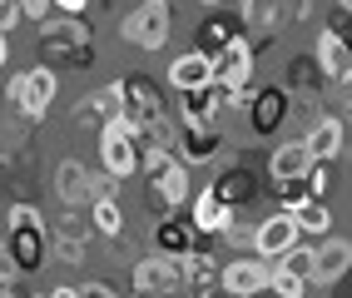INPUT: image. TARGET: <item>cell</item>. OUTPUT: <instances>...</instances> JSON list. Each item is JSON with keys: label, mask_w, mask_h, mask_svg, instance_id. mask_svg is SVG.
<instances>
[{"label": "cell", "mask_w": 352, "mask_h": 298, "mask_svg": "<svg viewBox=\"0 0 352 298\" xmlns=\"http://www.w3.org/2000/svg\"><path fill=\"white\" fill-rule=\"evenodd\" d=\"M40 55H45V60H60L65 70H89L95 55H100L95 25L80 20V15H60V20L45 15V20H40Z\"/></svg>", "instance_id": "6da1fadb"}, {"label": "cell", "mask_w": 352, "mask_h": 298, "mask_svg": "<svg viewBox=\"0 0 352 298\" xmlns=\"http://www.w3.org/2000/svg\"><path fill=\"white\" fill-rule=\"evenodd\" d=\"M120 35H124L129 45H139V50H149V55L164 50L169 35H174V6H169V0H139V6L124 10Z\"/></svg>", "instance_id": "7a4b0ae2"}, {"label": "cell", "mask_w": 352, "mask_h": 298, "mask_svg": "<svg viewBox=\"0 0 352 298\" xmlns=\"http://www.w3.org/2000/svg\"><path fill=\"white\" fill-rule=\"evenodd\" d=\"M100 169L114 174V179L139 174V129L124 114L120 120H104V129H100Z\"/></svg>", "instance_id": "3957f363"}, {"label": "cell", "mask_w": 352, "mask_h": 298, "mask_svg": "<svg viewBox=\"0 0 352 298\" xmlns=\"http://www.w3.org/2000/svg\"><path fill=\"white\" fill-rule=\"evenodd\" d=\"M6 259L25 273H40L45 259H50V224L35 219V224H6Z\"/></svg>", "instance_id": "277c9868"}, {"label": "cell", "mask_w": 352, "mask_h": 298, "mask_svg": "<svg viewBox=\"0 0 352 298\" xmlns=\"http://www.w3.org/2000/svg\"><path fill=\"white\" fill-rule=\"evenodd\" d=\"M253 75H258V50L248 35H239L228 50L214 55V85L228 95H253Z\"/></svg>", "instance_id": "5b68a950"}, {"label": "cell", "mask_w": 352, "mask_h": 298, "mask_svg": "<svg viewBox=\"0 0 352 298\" xmlns=\"http://www.w3.org/2000/svg\"><path fill=\"white\" fill-rule=\"evenodd\" d=\"M268 284H273V264H268V259H258V254L228 259L223 273H219L223 298H258V293H268Z\"/></svg>", "instance_id": "8992f818"}, {"label": "cell", "mask_w": 352, "mask_h": 298, "mask_svg": "<svg viewBox=\"0 0 352 298\" xmlns=\"http://www.w3.org/2000/svg\"><path fill=\"white\" fill-rule=\"evenodd\" d=\"M288 109H293V95H288L283 85H258L253 95H248V129H253V140L278 134L283 120H288Z\"/></svg>", "instance_id": "52a82bcc"}, {"label": "cell", "mask_w": 352, "mask_h": 298, "mask_svg": "<svg viewBox=\"0 0 352 298\" xmlns=\"http://www.w3.org/2000/svg\"><path fill=\"white\" fill-rule=\"evenodd\" d=\"M144 184H149V204H154V214L169 219V214H179L184 204L194 199V169L184 164V159H174V164L164 169V174L144 179Z\"/></svg>", "instance_id": "ba28073f"}, {"label": "cell", "mask_w": 352, "mask_h": 298, "mask_svg": "<svg viewBox=\"0 0 352 298\" xmlns=\"http://www.w3.org/2000/svg\"><path fill=\"white\" fill-rule=\"evenodd\" d=\"M124 85V120L139 129V125H149V120H159V114H169V105H164V85L154 80V75H124L120 80Z\"/></svg>", "instance_id": "9c48e42d"}, {"label": "cell", "mask_w": 352, "mask_h": 298, "mask_svg": "<svg viewBox=\"0 0 352 298\" xmlns=\"http://www.w3.org/2000/svg\"><path fill=\"white\" fill-rule=\"evenodd\" d=\"M298 239H302V234H298V219H293V209H273L268 219H258L253 254H258V259H268V264H278V259H283Z\"/></svg>", "instance_id": "30bf717a"}, {"label": "cell", "mask_w": 352, "mask_h": 298, "mask_svg": "<svg viewBox=\"0 0 352 298\" xmlns=\"http://www.w3.org/2000/svg\"><path fill=\"white\" fill-rule=\"evenodd\" d=\"M89 239H95L89 214H75V209H69V214L50 228V254H60V264H85V259H89Z\"/></svg>", "instance_id": "8fae6325"}, {"label": "cell", "mask_w": 352, "mask_h": 298, "mask_svg": "<svg viewBox=\"0 0 352 298\" xmlns=\"http://www.w3.org/2000/svg\"><path fill=\"white\" fill-rule=\"evenodd\" d=\"M174 154H179L189 169L214 164V159L223 154V129H219V125H179V145H174Z\"/></svg>", "instance_id": "7c38bea8"}, {"label": "cell", "mask_w": 352, "mask_h": 298, "mask_svg": "<svg viewBox=\"0 0 352 298\" xmlns=\"http://www.w3.org/2000/svg\"><path fill=\"white\" fill-rule=\"evenodd\" d=\"M239 25L253 40V50H263L283 30V10H278V0H239Z\"/></svg>", "instance_id": "4fadbf2b"}, {"label": "cell", "mask_w": 352, "mask_h": 298, "mask_svg": "<svg viewBox=\"0 0 352 298\" xmlns=\"http://www.w3.org/2000/svg\"><path fill=\"white\" fill-rule=\"evenodd\" d=\"M313 60H318V70H322L327 85L352 80V50H347V40H342L333 25L318 30V40H313Z\"/></svg>", "instance_id": "5bb4252c"}, {"label": "cell", "mask_w": 352, "mask_h": 298, "mask_svg": "<svg viewBox=\"0 0 352 298\" xmlns=\"http://www.w3.org/2000/svg\"><path fill=\"white\" fill-rule=\"evenodd\" d=\"M189 204H194V209H189V224H194V234H199V239H223V228L233 224V214H239V209H228V204L214 194V184L199 189Z\"/></svg>", "instance_id": "9a60e30c"}, {"label": "cell", "mask_w": 352, "mask_h": 298, "mask_svg": "<svg viewBox=\"0 0 352 298\" xmlns=\"http://www.w3.org/2000/svg\"><path fill=\"white\" fill-rule=\"evenodd\" d=\"M302 145H308L313 164H333V159L342 154V145H347V125H342V114H318L313 129L302 134Z\"/></svg>", "instance_id": "2e32d148"}, {"label": "cell", "mask_w": 352, "mask_h": 298, "mask_svg": "<svg viewBox=\"0 0 352 298\" xmlns=\"http://www.w3.org/2000/svg\"><path fill=\"white\" fill-rule=\"evenodd\" d=\"M60 100V75H55V65H30L25 70V120H45L50 114V105Z\"/></svg>", "instance_id": "e0dca14e"}, {"label": "cell", "mask_w": 352, "mask_h": 298, "mask_svg": "<svg viewBox=\"0 0 352 298\" xmlns=\"http://www.w3.org/2000/svg\"><path fill=\"white\" fill-rule=\"evenodd\" d=\"M352 273V239L347 234H327L318 244V264H313V284H327L333 288L338 279Z\"/></svg>", "instance_id": "ac0fdd59"}, {"label": "cell", "mask_w": 352, "mask_h": 298, "mask_svg": "<svg viewBox=\"0 0 352 298\" xmlns=\"http://www.w3.org/2000/svg\"><path fill=\"white\" fill-rule=\"evenodd\" d=\"M169 85L179 89V95L208 89V85H214V55H204V50H184L179 60H169Z\"/></svg>", "instance_id": "d6986e66"}, {"label": "cell", "mask_w": 352, "mask_h": 298, "mask_svg": "<svg viewBox=\"0 0 352 298\" xmlns=\"http://www.w3.org/2000/svg\"><path fill=\"white\" fill-rule=\"evenodd\" d=\"M214 194L228 204V209H243V204H253L258 194H263V184H258L253 169L228 164V159H223V169H219V179H214Z\"/></svg>", "instance_id": "ffe728a7"}, {"label": "cell", "mask_w": 352, "mask_h": 298, "mask_svg": "<svg viewBox=\"0 0 352 298\" xmlns=\"http://www.w3.org/2000/svg\"><path fill=\"white\" fill-rule=\"evenodd\" d=\"M243 35V25H239V15H223V10H208L199 25H194V50H204V55H219V50H228L233 40Z\"/></svg>", "instance_id": "44dd1931"}, {"label": "cell", "mask_w": 352, "mask_h": 298, "mask_svg": "<svg viewBox=\"0 0 352 298\" xmlns=\"http://www.w3.org/2000/svg\"><path fill=\"white\" fill-rule=\"evenodd\" d=\"M199 244H204V239L194 234L189 219H174V214H169V219L154 224V254H164V259H189Z\"/></svg>", "instance_id": "7402d4cb"}, {"label": "cell", "mask_w": 352, "mask_h": 298, "mask_svg": "<svg viewBox=\"0 0 352 298\" xmlns=\"http://www.w3.org/2000/svg\"><path fill=\"white\" fill-rule=\"evenodd\" d=\"M308 169H313V154H308V145H302V140H283V145L268 154V179H273V184L308 179Z\"/></svg>", "instance_id": "603a6c76"}, {"label": "cell", "mask_w": 352, "mask_h": 298, "mask_svg": "<svg viewBox=\"0 0 352 298\" xmlns=\"http://www.w3.org/2000/svg\"><path fill=\"white\" fill-rule=\"evenodd\" d=\"M89 174L95 169H85L80 159H60L55 164V199L65 204V209H80V204H89Z\"/></svg>", "instance_id": "cb8c5ba5"}, {"label": "cell", "mask_w": 352, "mask_h": 298, "mask_svg": "<svg viewBox=\"0 0 352 298\" xmlns=\"http://www.w3.org/2000/svg\"><path fill=\"white\" fill-rule=\"evenodd\" d=\"M322 85H327V80H322V70H318L313 55H293V60H288V80H283V89H288V95L298 89V95H302L298 105H318V100H322Z\"/></svg>", "instance_id": "d4e9b609"}, {"label": "cell", "mask_w": 352, "mask_h": 298, "mask_svg": "<svg viewBox=\"0 0 352 298\" xmlns=\"http://www.w3.org/2000/svg\"><path fill=\"white\" fill-rule=\"evenodd\" d=\"M219 114H223V100L214 85L194 89V95H179V125H219Z\"/></svg>", "instance_id": "484cf974"}, {"label": "cell", "mask_w": 352, "mask_h": 298, "mask_svg": "<svg viewBox=\"0 0 352 298\" xmlns=\"http://www.w3.org/2000/svg\"><path fill=\"white\" fill-rule=\"evenodd\" d=\"M293 219H298L302 239H327L333 234V209H327V199H302L293 209Z\"/></svg>", "instance_id": "4316f807"}, {"label": "cell", "mask_w": 352, "mask_h": 298, "mask_svg": "<svg viewBox=\"0 0 352 298\" xmlns=\"http://www.w3.org/2000/svg\"><path fill=\"white\" fill-rule=\"evenodd\" d=\"M89 228H95L100 239H120V234H124V209H120V199L89 204Z\"/></svg>", "instance_id": "83f0119b"}, {"label": "cell", "mask_w": 352, "mask_h": 298, "mask_svg": "<svg viewBox=\"0 0 352 298\" xmlns=\"http://www.w3.org/2000/svg\"><path fill=\"white\" fill-rule=\"evenodd\" d=\"M313 264H318V248L298 239V244L288 248V254L273 264V268H283V273H293V279H308V284H313Z\"/></svg>", "instance_id": "f1b7e54d"}, {"label": "cell", "mask_w": 352, "mask_h": 298, "mask_svg": "<svg viewBox=\"0 0 352 298\" xmlns=\"http://www.w3.org/2000/svg\"><path fill=\"white\" fill-rule=\"evenodd\" d=\"M89 100H95V109L104 114V120H120V114H124V85H120V80H109V85L95 89Z\"/></svg>", "instance_id": "f546056e"}, {"label": "cell", "mask_w": 352, "mask_h": 298, "mask_svg": "<svg viewBox=\"0 0 352 298\" xmlns=\"http://www.w3.org/2000/svg\"><path fill=\"white\" fill-rule=\"evenodd\" d=\"M253 239H258V219L233 214V224L223 228V244H228V248H253Z\"/></svg>", "instance_id": "4dcf8cb0"}, {"label": "cell", "mask_w": 352, "mask_h": 298, "mask_svg": "<svg viewBox=\"0 0 352 298\" xmlns=\"http://www.w3.org/2000/svg\"><path fill=\"white\" fill-rule=\"evenodd\" d=\"M0 298H30V288H25V273H20L6 254H0Z\"/></svg>", "instance_id": "1f68e13d"}, {"label": "cell", "mask_w": 352, "mask_h": 298, "mask_svg": "<svg viewBox=\"0 0 352 298\" xmlns=\"http://www.w3.org/2000/svg\"><path fill=\"white\" fill-rule=\"evenodd\" d=\"M268 293H278V298H308V279H293V273L273 268V284H268Z\"/></svg>", "instance_id": "d6a6232c"}, {"label": "cell", "mask_w": 352, "mask_h": 298, "mask_svg": "<svg viewBox=\"0 0 352 298\" xmlns=\"http://www.w3.org/2000/svg\"><path fill=\"white\" fill-rule=\"evenodd\" d=\"M100 199H120V179L104 174V169L89 174V204H100Z\"/></svg>", "instance_id": "836d02e7"}, {"label": "cell", "mask_w": 352, "mask_h": 298, "mask_svg": "<svg viewBox=\"0 0 352 298\" xmlns=\"http://www.w3.org/2000/svg\"><path fill=\"white\" fill-rule=\"evenodd\" d=\"M273 194H278V204H283V209H298L302 199H308V184H302V179H293V184H268Z\"/></svg>", "instance_id": "e575fe53"}, {"label": "cell", "mask_w": 352, "mask_h": 298, "mask_svg": "<svg viewBox=\"0 0 352 298\" xmlns=\"http://www.w3.org/2000/svg\"><path fill=\"white\" fill-rule=\"evenodd\" d=\"M302 184H308V199H322V194H327V184H333V164H313Z\"/></svg>", "instance_id": "d590c367"}, {"label": "cell", "mask_w": 352, "mask_h": 298, "mask_svg": "<svg viewBox=\"0 0 352 298\" xmlns=\"http://www.w3.org/2000/svg\"><path fill=\"white\" fill-rule=\"evenodd\" d=\"M278 10H283V25H293V20L302 25L313 15V0H278Z\"/></svg>", "instance_id": "8d00e7d4"}, {"label": "cell", "mask_w": 352, "mask_h": 298, "mask_svg": "<svg viewBox=\"0 0 352 298\" xmlns=\"http://www.w3.org/2000/svg\"><path fill=\"white\" fill-rule=\"evenodd\" d=\"M75 120H80V125H85V129H95V134H100V129H104V114H100V109H95V100H89V95H85V100H80V109H75Z\"/></svg>", "instance_id": "74e56055"}, {"label": "cell", "mask_w": 352, "mask_h": 298, "mask_svg": "<svg viewBox=\"0 0 352 298\" xmlns=\"http://www.w3.org/2000/svg\"><path fill=\"white\" fill-rule=\"evenodd\" d=\"M80 298H120V288L109 279H89V284H80Z\"/></svg>", "instance_id": "f35d334b"}, {"label": "cell", "mask_w": 352, "mask_h": 298, "mask_svg": "<svg viewBox=\"0 0 352 298\" xmlns=\"http://www.w3.org/2000/svg\"><path fill=\"white\" fill-rule=\"evenodd\" d=\"M20 25V6H15V0H0V35H10Z\"/></svg>", "instance_id": "ab89813d"}, {"label": "cell", "mask_w": 352, "mask_h": 298, "mask_svg": "<svg viewBox=\"0 0 352 298\" xmlns=\"http://www.w3.org/2000/svg\"><path fill=\"white\" fill-rule=\"evenodd\" d=\"M15 6H20L25 20H45V15H50V0H15Z\"/></svg>", "instance_id": "60d3db41"}, {"label": "cell", "mask_w": 352, "mask_h": 298, "mask_svg": "<svg viewBox=\"0 0 352 298\" xmlns=\"http://www.w3.org/2000/svg\"><path fill=\"white\" fill-rule=\"evenodd\" d=\"M95 0H50V10H60V15H85Z\"/></svg>", "instance_id": "b9f144b4"}, {"label": "cell", "mask_w": 352, "mask_h": 298, "mask_svg": "<svg viewBox=\"0 0 352 298\" xmlns=\"http://www.w3.org/2000/svg\"><path fill=\"white\" fill-rule=\"evenodd\" d=\"M333 89H338V114H352V80H342Z\"/></svg>", "instance_id": "7bdbcfd3"}, {"label": "cell", "mask_w": 352, "mask_h": 298, "mask_svg": "<svg viewBox=\"0 0 352 298\" xmlns=\"http://www.w3.org/2000/svg\"><path fill=\"white\" fill-rule=\"evenodd\" d=\"M342 40H347V50H352V15H338V25H333Z\"/></svg>", "instance_id": "ee69618b"}, {"label": "cell", "mask_w": 352, "mask_h": 298, "mask_svg": "<svg viewBox=\"0 0 352 298\" xmlns=\"http://www.w3.org/2000/svg\"><path fill=\"white\" fill-rule=\"evenodd\" d=\"M45 298H80V288H69V284H55V288L45 293Z\"/></svg>", "instance_id": "f6af8a7d"}, {"label": "cell", "mask_w": 352, "mask_h": 298, "mask_svg": "<svg viewBox=\"0 0 352 298\" xmlns=\"http://www.w3.org/2000/svg\"><path fill=\"white\" fill-rule=\"evenodd\" d=\"M6 60H10V35H0V70H6Z\"/></svg>", "instance_id": "bcb514c9"}, {"label": "cell", "mask_w": 352, "mask_h": 298, "mask_svg": "<svg viewBox=\"0 0 352 298\" xmlns=\"http://www.w3.org/2000/svg\"><path fill=\"white\" fill-rule=\"evenodd\" d=\"M338 10H342V15H352V0H338Z\"/></svg>", "instance_id": "7dc6e473"}, {"label": "cell", "mask_w": 352, "mask_h": 298, "mask_svg": "<svg viewBox=\"0 0 352 298\" xmlns=\"http://www.w3.org/2000/svg\"><path fill=\"white\" fill-rule=\"evenodd\" d=\"M0 254H6V228H0Z\"/></svg>", "instance_id": "c3c4849f"}, {"label": "cell", "mask_w": 352, "mask_h": 298, "mask_svg": "<svg viewBox=\"0 0 352 298\" xmlns=\"http://www.w3.org/2000/svg\"><path fill=\"white\" fill-rule=\"evenodd\" d=\"M0 179H6V164H0Z\"/></svg>", "instance_id": "681fc988"}, {"label": "cell", "mask_w": 352, "mask_h": 298, "mask_svg": "<svg viewBox=\"0 0 352 298\" xmlns=\"http://www.w3.org/2000/svg\"><path fill=\"white\" fill-rule=\"evenodd\" d=\"M30 298H45V293H30Z\"/></svg>", "instance_id": "f907efd6"}, {"label": "cell", "mask_w": 352, "mask_h": 298, "mask_svg": "<svg viewBox=\"0 0 352 298\" xmlns=\"http://www.w3.org/2000/svg\"><path fill=\"white\" fill-rule=\"evenodd\" d=\"M0 109H6V105H0Z\"/></svg>", "instance_id": "816d5d0a"}]
</instances>
